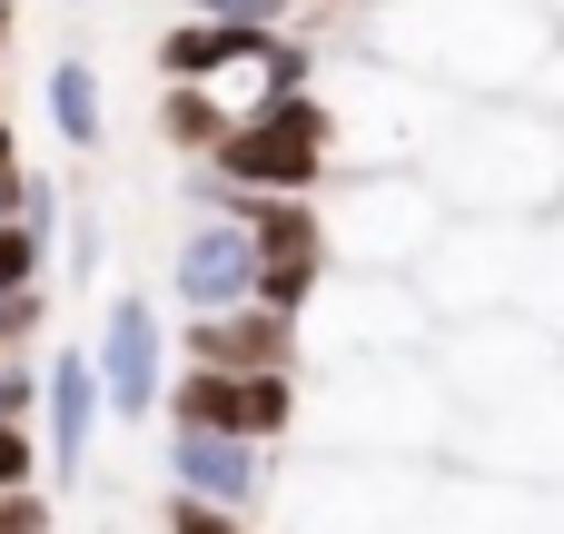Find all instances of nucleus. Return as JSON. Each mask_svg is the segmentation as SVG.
Masks as SVG:
<instances>
[{
    "instance_id": "13",
    "label": "nucleus",
    "mask_w": 564,
    "mask_h": 534,
    "mask_svg": "<svg viewBox=\"0 0 564 534\" xmlns=\"http://www.w3.org/2000/svg\"><path fill=\"white\" fill-rule=\"evenodd\" d=\"M228 119H238V109L208 99V79H169V99H159V129H169V149H188V159H208Z\"/></svg>"
},
{
    "instance_id": "7",
    "label": "nucleus",
    "mask_w": 564,
    "mask_h": 534,
    "mask_svg": "<svg viewBox=\"0 0 564 534\" xmlns=\"http://www.w3.org/2000/svg\"><path fill=\"white\" fill-rule=\"evenodd\" d=\"M169 476H178V495L228 505V515L268 505V486H278L268 436H228V426H169Z\"/></svg>"
},
{
    "instance_id": "16",
    "label": "nucleus",
    "mask_w": 564,
    "mask_h": 534,
    "mask_svg": "<svg viewBox=\"0 0 564 534\" xmlns=\"http://www.w3.org/2000/svg\"><path fill=\"white\" fill-rule=\"evenodd\" d=\"M169 534H258L248 515H228V505H198V495H178L169 505Z\"/></svg>"
},
{
    "instance_id": "4",
    "label": "nucleus",
    "mask_w": 564,
    "mask_h": 534,
    "mask_svg": "<svg viewBox=\"0 0 564 534\" xmlns=\"http://www.w3.org/2000/svg\"><path fill=\"white\" fill-rule=\"evenodd\" d=\"M357 258L367 277H397V268H416L426 248H436V198H426V178H367V188H347V208L327 218V258Z\"/></svg>"
},
{
    "instance_id": "2",
    "label": "nucleus",
    "mask_w": 564,
    "mask_h": 534,
    "mask_svg": "<svg viewBox=\"0 0 564 534\" xmlns=\"http://www.w3.org/2000/svg\"><path fill=\"white\" fill-rule=\"evenodd\" d=\"M416 178L476 218H525V208L564 198V119L525 109V99H476V109L436 119V139L416 149Z\"/></svg>"
},
{
    "instance_id": "1",
    "label": "nucleus",
    "mask_w": 564,
    "mask_h": 534,
    "mask_svg": "<svg viewBox=\"0 0 564 534\" xmlns=\"http://www.w3.org/2000/svg\"><path fill=\"white\" fill-rule=\"evenodd\" d=\"M357 30H367L357 40L367 59L456 99H516L535 59L564 40L535 0H357Z\"/></svg>"
},
{
    "instance_id": "22",
    "label": "nucleus",
    "mask_w": 564,
    "mask_h": 534,
    "mask_svg": "<svg viewBox=\"0 0 564 534\" xmlns=\"http://www.w3.org/2000/svg\"><path fill=\"white\" fill-rule=\"evenodd\" d=\"M69 10H89V0H69Z\"/></svg>"
},
{
    "instance_id": "10",
    "label": "nucleus",
    "mask_w": 564,
    "mask_h": 534,
    "mask_svg": "<svg viewBox=\"0 0 564 534\" xmlns=\"http://www.w3.org/2000/svg\"><path fill=\"white\" fill-rule=\"evenodd\" d=\"M188 367H297V317L238 297V307H208L188 317Z\"/></svg>"
},
{
    "instance_id": "15",
    "label": "nucleus",
    "mask_w": 564,
    "mask_h": 534,
    "mask_svg": "<svg viewBox=\"0 0 564 534\" xmlns=\"http://www.w3.org/2000/svg\"><path fill=\"white\" fill-rule=\"evenodd\" d=\"M30 406H40V367L10 347V357H0V426H30Z\"/></svg>"
},
{
    "instance_id": "21",
    "label": "nucleus",
    "mask_w": 564,
    "mask_h": 534,
    "mask_svg": "<svg viewBox=\"0 0 564 534\" xmlns=\"http://www.w3.org/2000/svg\"><path fill=\"white\" fill-rule=\"evenodd\" d=\"M0 40H10V0H0Z\"/></svg>"
},
{
    "instance_id": "23",
    "label": "nucleus",
    "mask_w": 564,
    "mask_h": 534,
    "mask_svg": "<svg viewBox=\"0 0 564 534\" xmlns=\"http://www.w3.org/2000/svg\"><path fill=\"white\" fill-rule=\"evenodd\" d=\"M0 357H10V347H0Z\"/></svg>"
},
{
    "instance_id": "3",
    "label": "nucleus",
    "mask_w": 564,
    "mask_h": 534,
    "mask_svg": "<svg viewBox=\"0 0 564 534\" xmlns=\"http://www.w3.org/2000/svg\"><path fill=\"white\" fill-rule=\"evenodd\" d=\"M327 159L337 149H327V99L317 89H278V99L238 109L218 129V149H208V168L228 188H258V198H307L327 178Z\"/></svg>"
},
{
    "instance_id": "19",
    "label": "nucleus",
    "mask_w": 564,
    "mask_h": 534,
    "mask_svg": "<svg viewBox=\"0 0 564 534\" xmlns=\"http://www.w3.org/2000/svg\"><path fill=\"white\" fill-rule=\"evenodd\" d=\"M535 10H545V20H555V30H564V0H535Z\"/></svg>"
},
{
    "instance_id": "18",
    "label": "nucleus",
    "mask_w": 564,
    "mask_h": 534,
    "mask_svg": "<svg viewBox=\"0 0 564 534\" xmlns=\"http://www.w3.org/2000/svg\"><path fill=\"white\" fill-rule=\"evenodd\" d=\"M20 198H30V178H20V168H0V218H20Z\"/></svg>"
},
{
    "instance_id": "17",
    "label": "nucleus",
    "mask_w": 564,
    "mask_h": 534,
    "mask_svg": "<svg viewBox=\"0 0 564 534\" xmlns=\"http://www.w3.org/2000/svg\"><path fill=\"white\" fill-rule=\"evenodd\" d=\"M89 268H99V228L79 218V228H69V277H89Z\"/></svg>"
},
{
    "instance_id": "14",
    "label": "nucleus",
    "mask_w": 564,
    "mask_h": 534,
    "mask_svg": "<svg viewBox=\"0 0 564 534\" xmlns=\"http://www.w3.org/2000/svg\"><path fill=\"white\" fill-rule=\"evenodd\" d=\"M40 268H50V248L20 228V218H0V297H20V287H40Z\"/></svg>"
},
{
    "instance_id": "11",
    "label": "nucleus",
    "mask_w": 564,
    "mask_h": 534,
    "mask_svg": "<svg viewBox=\"0 0 564 534\" xmlns=\"http://www.w3.org/2000/svg\"><path fill=\"white\" fill-rule=\"evenodd\" d=\"M258 40H268V30H238V20L188 10V20L159 40V79H218V69H248V59H258Z\"/></svg>"
},
{
    "instance_id": "8",
    "label": "nucleus",
    "mask_w": 564,
    "mask_h": 534,
    "mask_svg": "<svg viewBox=\"0 0 564 534\" xmlns=\"http://www.w3.org/2000/svg\"><path fill=\"white\" fill-rule=\"evenodd\" d=\"M248 277H258V248H248V218H228V208H208V218L178 238V258H169V287H178V307H188V317L238 307V297H248Z\"/></svg>"
},
{
    "instance_id": "9",
    "label": "nucleus",
    "mask_w": 564,
    "mask_h": 534,
    "mask_svg": "<svg viewBox=\"0 0 564 534\" xmlns=\"http://www.w3.org/2000/svg\"><path fill=\"white\" fill-rule=\"evenodd\" d=\"M40 416H50L40 456H50L59 476H79L89 446H99V367H89V347H50V367H40Z\"/></svg>"
},
{
    "instance_id": "20",
    "label": "nucleus",
    "mask_w": 564,
    "mask_h": 534,
    "mask_svg": "<svg viewBox=\"0 0 564 534\" xmlns=\"http://www.w3.org/2000/svg\"><path fill=\"white\" fill-rule=\"evenodd\" d=\"M0 168H10V129H0Z\"/></svg>"
},
{
    "instance_id": "5",
    "label": "nucleus",
    "mask_w": 564,
    "mask_h": 534,
    "mask_svg": "<svg viewBox=\"0 0 564 534\" xmlns=\"http://www.w3.org/2000/svg\"><path fill=\"white\" fill-rule=\"evenodd\" d=\"M89 367H99V406L109 416H159V396H169V327H159V307L149 297H109V327H99V347H89Z\"/></svg>"
},
{
    "instance_id": "6",
    "label": "nucleus",
    "mask_w": 564,
    "mask_h": 534,
    "mask_svg": "<svg viewBox=\"0 0 564 534\" xmlns=\"http://www.w3.org/2000/svg\"><path fill=\"white\" fill-rule=\"evenodd\" d=\"M178 426H228V436H288L297 416V386L288 367H188L178 396H159Z\"/></svg>"
},
{
    "instance_id": "12",
    "label": "nucleus",
    "mask_w": 564,
    "mask_h": 534,
    "mask_svg": "<svg viewBox=\"0 0 564 534\" xmlns=\"http://www.w3.org/2000/svg\"><path fill=\"white\" fill-rule=\"evenodd\" d=\"M50 129L69 139V149H99L109 139V89H99V69L69 50V59H50Z\"/></svg>"
}]
</instances>
